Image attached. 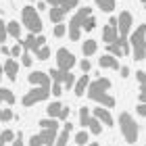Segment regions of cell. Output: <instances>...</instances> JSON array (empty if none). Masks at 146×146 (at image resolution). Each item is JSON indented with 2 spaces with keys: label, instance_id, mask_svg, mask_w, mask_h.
I'll return each mask as SVG.
<instances>
[{
  "label": "cell",
  "instance_id": "obj_42",
  "mask_svg": "<svg viewBox=\"0 0 146 146\" xmlns=\"http://www.w3.org/2000/svg\"><path fill=\"white\" fill-rule=\"evenodd\" d=\"M67 117H69V107H65V104H63V109H61V115H58V119H61V121H65Z\"/></svg>",
  "mask_w": 146,
  "mask_h": 146
},
{
  "label": "cell",
  "instance_id": "obj_9",
  "mask_svg": "<svg viewBox=\"0 0 146 146\" xmlns=\"http://www.w3.org/2000/svg\"><path fill=\"white\" fill-rule=\"evenodd\" d=\"M19 44H21V48L25 50H31V52H38L42 46H46V38L44 36H36V34H29L25 40H19Z\"/></svg>",
  "mask_w": 146,
  "mask_h": 146
},
{
  "label": "cell",
  "instance_id": "obj_29",
  "mask_svg": "<svg viewBox=\"0 0 146 146\" xmlns=\"http://www.w3.org/2000/svg\"><path fill=\"white\" fill-rule=\"evenodd\" d=\"M50 79L52 82H56V84H63V79H65V73L67 71H61V69H50Z\"/></svg>",
  "mask_w": 146,
  "mask_h": 146
},
{
  "label": "cell",
  "instance_id": "obj_23",
  "mask_svg": "<svg viewBox=\"0 0 146 146\" xmlns=\"http://www.w3.org/2000/svg\"><path fill=\"white\" fill-rule=\"evenodd\" d=\"M40 127L42 129H58V119H54V117L40 119Z\"/></svg>",
  "mask_w": 146,
  "mask_h": 146
},
{
  "label": "cell",
  "instance_id": "obj_48",
  "mask_svg": "<svg viewBox=\"0 0 146 146\" xmlns=\"http://www.w3.org/2000/svg\"><path fill=\"white\" fill-rule=\"evenodd\" d=\"M2 54H6V56L11 54V48H9V46H4V44H2Z\"/></svg>",
  "mask_w": 146,
  "mask_h": 146
},
{
  "label": "cell",
  "instance_id": "obj_20",
  "mask_svg": "<svg viewBox=\"0 0 146 146\" xmlns=\"http://www.w3.org/2000/svg\"><path fill=\"white\" fill-rule=\"evenodd\" d=\"M6 34L13 38H21V23L19 21H9L6 23Z\"/></svg>",
  "mask_w": 146,
  "mask_h": 146
},
{
  "label": "cell",
  "instance_id": "obj_50",
  "mask_svg": "<svg viewBox=\"0 0 146 146\" xmlns=\"http://www.w3.org/2000/svg\"><path fill=\"white\" fill-rule=\"evenodd\" d=\"M86 146H98V144L96 142H90V144H86Z\"/></svg>",
  "mask_w": 146,
  "mask_h": 146
},
{
  "label": "cell",
  "instance_id": "obj_45",
  "mask_svg": "<svg viewBox=\"0 0 146 146\" xmlns=\"http://www.w3.org/2000/svg\"><path fill=\"white\" fill-rule=\"evenodd\" d=\"M23 67H31V56L29 54H23Z\"/></svg>",
  "mask_w": 146,
  "mask_h": 146
},
{
  "label": "cell",
  "instance_id": "obj_24",
  "mask_svg": "<svg viewBox=\"0 0 146 146\" xmlns=\"http://www.w3.org/2000/svg\"><path fill=\"white\" fill-rule=\"evenodd\" d=\"M90 109L88 107H82L79 109V125H82V127H88L90 125Z\"/></svg>",
  "mask_w": 146,
  "mask_h": 146
},
{
  "label": "cell",
  "instance_id": "obj_44",
  "mask_svg": "<svg viewBox=\"0 0 146 146\" xmlns=\"http://www.w3.org/2000/svg\"><path fill=\"white\" fill-rule=\"evenodd\" d=\"M136 109H138V113H140L142 117H146V104H144V102H140V104H138Z\"/></svg>",
  "mask_w": 146,
  "mask_h": 146
},
{
  "label": "cell",
  "instance_id": "obj_31",
  "mask_svg": "<svg viewBox=\"0 0 146 146\" xmlns=\"http://www.w3.org/2000/svg\"><path fill=\"white\" fill-rule=\"evenodd\" d=\"M15 140V131H11V129H4L2 134H0V146H4L6 142H13Z\"/></svg>",
  "mask_w": 146,
  "mask_h": 146
},
{
  "label": "cell",
  "instance_id": "obj_55",
  "mask_svg": "<svg viewBox=\"0 0 146 146\" xmlns=\"http://www.w3.org/2000/svg\"><path fill=\"white\" fill-rule=\"evenodd\" d=\"M0 117H2V111H0Z\"/></svg>",
  "mask_w": 146,
  "mask_h": 146
},
{
  "label": "cell",
  "instance_id": "obj_14",
  "mask_svg": "<svg viewBox=\"0 0 146 146\" xmlns=\"http://www.w3.org/2000/svg\"><path fill=\"white\" fill-rule=\"evenodd\" d=\"M17 71H19V63L13 61V58H9V61L4 63V73H6V77H9L11 82L17 79Z\"/></svg>",
  "mask_w": 146,
  "mask_h": 146
},
{
  "label": "cell",
  "instance_id": "obj_25",
  "mask_svg": "<svg viewBox=\"0 0 146 146\" xmlns=\"http://www.w3.org/2000/svg\"><path fill=\"white\" fill-rule=\"evenodd\" d=\"M61 109H63V104L58 102V100H54L52 104H48V117L58 119V115H61Z\"/></svg>",
  "mask_w": 146,
  "mask_h": 146
},
{
  "label": "cell",
  "instance_id": "obj_30",
  "mask_svg": "<svg viewBox=\"0 0 146 146\" xmlns=\"http://www.w3.org/2000/svg\"><path fill=\"white\" fill-rule=\"evenodd\" d=\"M77 4H79V0H61V9L65 11V13H69V11H73V9H77Z\"/></svg>",
  "mask_w": 146,
  "mask_h": 146
},
{
  "label": "cell",
  "instance_id": "obj_16",
  "mask_svg": "<svg viewBox=\"0 0 146 146\" xmlns=\"http://www.w3.org/2000/svg\"><path fill=\"white\" fill-rule=\"evenodd\" d=\"M69 134H71V123H65V127L61 129V134H58L56 140H54V146H67V142H69Z\"/></svg>",
  "mask_w": 146,
  "mask_h": 146
},
{
  "label": "cell",
  "instance_id": "obj_22",
  "mask_svg": "<svg viewBox=\"0 0 146 146\" xmlns=\"http://www.w3.org/2000/svg\"><path fill=\"white\" fill-rule=\"evenodd\" d=\"M96 48H98L96 40H86L84 46H82V52H84V56H92L96 52Z\"/></svg>",
  "mask_w": 146,
  "mask_h": 146
},
{
  "label": "cell",
  "instance_id": "obj_3",
  "mask_svg": "<svg viewBox=\"0 0 146 146\" xmlns=\"http://www.w3.org/2000/svg\"><path fill=\"white\" fill-rule=\"evenodd\" d=\"M21 19H23V25L27 27L31 34H38V31H42V19L38 15V9L36 6H23L21 11Z\"/></svg>",
  "mask_w": 146,
  "mask_h": 146
},
{
  "label": "cell",
  "instance_id": "obj_10",
  "mask_svg": "<svg viewBox=\"0 0 146 146\" xmlns=\"http://www.w3.org/2000/svg\"><path fill=\"white\" fill-rule=\"evenodd\" d=\"M111 88V79H107V77H98V79H94V82H90V86H88V96L92 98L94 94H104Z\"/></svg>",
  "mask_w": 146,
  "mask_h": 146
},
{
  "label": "cell",
  "instance_id": "obj_36",
  "mask_svg": "<svg viewBox=\"0 0 146 146\" xmlns=\"http://www.w3.org/2000/svg\"><path fill=\"white\" fill-rule=\"evenodd\" d=\"M94 27H96V19L92 17V15H90V17H86V21H84V29H86V31H92Z\"/></svg>",
  "mask_w": 146,
  "mask_h": 146
},
{
  "label": "cell",
  "instance_id": "obj_18",
  "mask_svg": "<svg viewBox=\"0 0 146 146\" xmlns=\"http://www.w3.org/2000/svg\"><path fill=\"white\" fill-rule=\"evenodd\" d=\"M90 100H96L98 104H102V107H115V98L109 96L107 92H104V94H94Z\"/></svg>",
  "mask_w": 146,
  "mask_h": 146
},
{
  "label": "cell",
  "instance_id": "obj_12",
  "mask_svg": "<svg viewBox=\"0 0 146 146\" xmlns=\"http://www.w3.org/2000/svg\"><path fill=\"white\" fill-rule=\"evenodd\" d=\"M29 82L34 86H40V88H50V75L42 71H34L29 73Z\"/></svg>",
  "mask_w": 146,
  "mask_h": 146
},
{
  "label": "cell",
  "instance_id": "obj_2",
  "mask_svg": "<svg viewBox=\"0 0 146 146\" xmlns=\"http://www.w3.org/2000/svg\"><path fill=\"white\" fill-rule=\"evenodd\" d=\"M119 127H121V134L125 138V142L134 144L138 140V131H140V127H138V123L134 121V117H131L129 113H121V115H119Z\"/></svg>",
  "mask_w": 146,
  "mask_h": 146
},
{
  "label": "cell",
  "instance_id": "obj_19",
  "mask_svg": "<svg viewBox=\"0 0 146 146\" xmlns=\"http://www.w3.org/2000/svg\"><path fill=\"white\" fill-rule=\"evenodd\" d=\"M136 77H138V84H140V102L146 104V71H138Z\"/></svg>",
  "mask_w": 146,
  "mask_h": 146
},
{
  "label": "cell",
  "instance_id": "obj_17",
  "mask_svg": "<svg viewBox=\"0 0 146 146\" xmlns=\"http://www.w3.org/2000/svg\"><path fill=\"white\" fill-rule=\"evenodd\" d=\"M88 86H90V75H82L75 82V96H84L86 90H88Z\"/></svg>",
  "mask_w": 146,
  "mask_h": 146
},
{
  "label": "cell",
  "instance_id": "obj_13",
  "mask_svg": "<svg viewBox=\"0 0 146 146\" xmlns=\"http://www.w3.org/2000/svg\"><path fill=\"white\" fill-rule=\"evenodd\" d=\"M94 117H96L100 123H104L107 127H111V125H113V115H111L107 109H102V107H96V109H94Z\"/></svg>",
  "mask_w": 146,
  "mask_h": 146
},
{
  "label": "cell",
  "instance_id": "obj_43",
  "mask_svg": "<svg viewBox=\"0 0 146 146\" xmlns=\"http://www.w3.org/2000/svg\"><path fill=\"white\" fill-rule=\"evenodd\" d=\"M11 54H13V56H19V54H21V44L13 46V48H11Z\"/></svg>",
  "mask_w": 146,
  "mask_h": 146
},
{
  "label": "cell",
  "instance_id": "obj_11",
  "mask_svg": "<svg viewBox=\"0 0 146 146\" xmlns=\"http://www.w3.org/2000/svg\"><path fill=\"white\" fill-rule=\"evenodd\" d=\"M117 38H119V31H117V17H111L109 23H107V27L102 29V40H104V44H113V42H117Z\"/></svg>",
  "mask_w": 146,
  "mask_h": 146
},
{
  "label": "cell",
  "instance_id": "obj_54",
  "mask_svg": "<svg viewBox=\"0 0 146 146\" xmlns=\"http://www.w3.org/2000/svg\"><path fill=\"white\" fill-rule=\"evenodd\" d=\"M0 79H2V73H0Z\"/></svg>",
  "mask_w": 146,
  "mask_h": 146
},
{
  "label": "cell",
  "instance_id": "obj_5",
  "mask_svg": "<svg viewBox=\"0 0 146 146\" xmlns=\"http://www.w3.org/2000/svg\"><path fill=\"white\" fill-rule=\"evenodd\" d=\"M48 96H50V88H40V86H36L34 90H29L27 94L23 96V107H34L36 102H42Z\"/></svg>",
  "mask_w": 146,
  "mask_h": 146
},
{
  "label": "cell",
  "instance_id": "obj_28",
  "mask_svg": "<svg viewBox=\"0 0 146 146\" xmlns=\"http://www.w3.org/2000/svg\"><path fill=\"white\" fill-rule=\"evenodd\" d=\"M88 129H90V131H92L94 136H98V134L102 131V123L98 121L96 117H92V119H90V125H88Z\"/></svg>",
  "mask_w": 146,
  "mask_h": 146
},
{
  "label": "cell",
  "instance_id": "obj_40",
  "mask_svg": "<svg viewBox=\"0 0 146 146\" xmlns=\"http://www.w3.org/2000/svg\"><path fill=\"white\" fill-rule=\"evenodd\" d=\"M11 119H13V111H11V109L2 111V117H0V121H11Z\"/></svg>",
  "mask_w": 146,
  "mask_h": 146
},
{
  "label": "cell",
  "instance_id": "obj_26",
  "mask_svg": "<svg viewBox=\"0 0 146 146\" xmlns=\"http://www.w3.org/2000/svg\"><path fill=\"white\" fill-rule=\"evenodd\" d=\"M107 52H109V54H113V56H125V54H123V48H121L117 42L107 44Z\"/></svg>",
  "mask_w": 146,
  "mask_h": 146
},
{
  "label": "cell",
  "instance_id": "obj_46",
  "mask_svg": "<svg viewBox=\"0 0 146 146\" xmlns=\"http://www.w3.org/2000/svg\"><path fill=\"white\" fill-rule=\"evenodd\" d=\"M13 146H23V134H19L17 140H13Z\"/></svg>",
  "mask_w": 146,
  "mask_h": 146
},
{
  "label": "cell",
  "instance_id": "obj_34",
  "mask_svg": "<svg viewBox=\"0 0 146 146\" xmlns=\"http://www.w3.org/2000/svg\"><path fill=\"white\" fill-rule=\"evenodd\" d=\"M88 142H90V134L88 131H79V134L75 136V144L77 146H86Z\"/></svg>",
  "mask_w": 146,
  "mask_h": 146
},
{
  "label": "cell",
  "instance_id": "obj_47",
  "mask_svg": "<svg viewBox=\"0 0 146 146\" xmlns=\"http://www.w3.org/2000/svg\"><path fill=\"white\" fill-rule=\"evenodd\" d=\"M46 4H50V6H58V4H61V0H46Z\"/></svg>",
  "mask_w": 146,
  "mask_h": 146
},
{
  "label": "cell",
  "instance_id": "obj_38",
  "mask_svg": "<svg viewBox=\"0 0 146 146\" xmlns=\"http://www.w3.org/2000/svg\"><path fill=\"white\" fill-rule=\"evenodd\" d=\"M65 34H67V27H65L63 23H56V25H54V36H56V38H63Z\"/></svg>",
  "mask_w": 146,
  "mask_h": 146
},
{
  "label": "cell",
  "instance_id": "obj_4",
  "mask_svg": "<svg viewBox=\"0 0 146 146\" xmlns=\"http://www.w3.org/2000/svg\"><path fill=\"white\" fill-rule=\"evenodd\" d=\"M92 15V11H90V6H84V9H79L75 15H73L71 19V23H69V38L75 42V40H79V36H82V29H84V21H86V17H90Z\"/></svg>",
  "mask_w": 146,
  "mask_h": 146
},
{
  "label": "cell",
  "instance_id": "obj_1",
  "mask_svg": "<svg viewBox=\"0 0 146 146\" xmlns=\"http://www.w3.org/2000/svg\"><path fill=\"white\" fill-rule=\"evenodd\" d=\"M129 46H131V54L136 61L146 58V25H140L129 38Z\"/></svg>",
  "mask_w": 146,
  "mask_h": 146
},
{
  "label": "cell",
  "instance_id": "obj_53",
  "mask_svg": "<svg viewBox=\"0 0 146 146\" xmlns=\"http://www.w3.org/2000/svg\"><path fill=\"white\" fill-rule=\"evenodd\" d=\"M46 146H54V144H46Z\"/></svg>",
  "mask_w": 146,
  "mask_h": 146
},
{
  "label": "cell",
  "instance_id": "obj_41",
  "mask_svg": "<svg viewBox=\"0 0 146 146\" xmlns=\"http://www.w3.org/2000/svg\"><path fill=\"white\" fill-rule=\"evenodd\" d=\"M79 67H82V71H84V73H88V71L92 69V65H90V61H88V58H84V61L79 63Z\"/></svg>",
  "mask_w": 146,
  "mask_h": 146
},
{
  "label": "cell",
  "instance_id": "obj_33",
  "mask_svg": "<svg viewBox=\"0 0 146 146\" xmlns=\"http://www.w3.org/2000/svg\"><path fill=\"white\" fill-rule=\"evenodd\" d=\"M75 82H77V79L73 77V73H69V71H67V73H65V79H63V90H71Z\"/></svg>",
  "mask_w": 146,
  "mask_h": 146
},
{
  "label": "cell",
  "instance_id": "obj_37",
  "mask_svg": "<svg viewBox=\"0 0 146 146\" xmlns=\"http://www.w3.org/2000/svg\"><path fill=\"white\" fill-rule=\"evenodd\" d=\"M50 94H54V96L58 98V96L63 94V84H56V82H54V84L50 86Z\"/></svg>",
  "mask_w": 146,
  "mask_h": 146
},
{
  "label": "cell",
  "instance_id": "obj_52",
  "mask_svg": "<svg viewBox=\"0 0 146 146\" xmlns=\"http://www.w3.org/2000/svg\"><path fill=\"white\" fill-rule=\"evenodd\" d=\"M140 2H142V4H146V0H140Z\"/></svg>",
  "mask_w": 146,
  "mask_h": 146
},
{
  "label": "cell",
  "instance_id": "obj_21",
  "mask_svg": "<svg viewBox=\"0 0 146 146\" xmlns=\"http://www.w3.org/2000/svg\"><path fill=\"white\" fill-rule=\"evenodd\" d=\"M65 15H67V13H65L61 6H50V21H54V23H61L63 19H65Z\"/></svg>",
  "mask_w": 146,
  "mask_h": 146
},
{
  "label": "cell",
  "instance_id": "obj_39",
  "mask_svg": "<svg viewBox=\"0 0 146 146\" xmlns=\"http://www.w3.org/2000/svg\"><path fill=\"white\" fill-rule=\"evenodd\" d=\"M6 36H9V34H6V23L0 19V44L6 42Z\"/></svg>",
  "mask_w": 146,
  "mask_h": 146
},
{
  "label": "cell",
  "instance_id": "obj_7",
  "mask_svg": "<svg viewBox=\"0 0 146 146\" xmlns=\"http://www.w3.org/2000/svg\"><path fill=\"white\" fill-rule=\"evenodd\" d=\"M73 65H75V56L67 48H58L56 50V67L61 71H71Z\"/></svg>",
  "mask_w": 146,
  "mask_h": 146
},
{
  "label": "cell",
  "instance_id": "obj_49",
  "mask_svg": "<svg viewBox=\"0 0 146 146\" xmlns=\"http://www.w3.org/2000/svg\"><path fill=\"white\" fill-rule=\"evenodd\" d=\"M127 75H129V69L123 67V69H121V77H127Z\"/></svg>",
  "mask_w": 146,
  "mask_h": 146
},
{
  "label": "cell",
  "instance_id": "obj_27",
  "mask_svg": "<svg viewBox=\"0 0 146 146\" xmlns=\"http://www.w3.org/2000/svg\"><path fill=\"white\" fill-rule=\"evenodd\" d=\"M0 102L13 104V102H15V94H13L11 90H2V88H0Z\"/></svg>",
  "mask_w": 146,
  "mask_h": 146
},
{
  "label": "cell",
  "instance_id": "obj_15",
  "mask_svg": "<svg viewBox=\"0 0 146 146\" xmlns=\"http://www.w3.org/2000/svg\"><path fill=\"white\" fill-rule=\"evenodd\" d=\"M100 67L102 69H119V61H117V56H113V54H104L100 56Z\"/></svg>",
  "mask_w": 146,
  "mask_h": 146
},
{
  "label": "cell",
  "instance_id": "obj_32",
  "mask_svg": "<svg viewBox=\"0 0 146 146\" xmlns=\"http://www.w3.org/2000/svg\"><path fill=\"white\" fill-rule=\"evenodd\" d=\"M96 4L100 6L104 13H111L113 9H115V0H96Z\"/></svg>",
  "mask_w": 146,
  "mask_h": 146
},
{
  "label": "cell",
  "instance_id": "obj_8",
  "mask_svg": "<svg viewBox=\"0 0 146 146\" xmlns=\"http://www.w3.org/2000/svg\"><path fill=\"white\" fill-rule=\"evenodd\" d=\"M131 21H134V17H131V13L123 11L121 15L117 17V31H119V40H127V34L131 29Z\"/></svg>",
  "mask_w": 146,
  "mask_h": 146
},
{
  "label": "cell",
  "instance_id": "obj_35",
  "mask_svg": "<svg viewBox=\"0 0 146 146\" xmlns=\"http://www.w3.org/2000/svg\"><path fill=\"white\" fill-rule=\"evenodd\" d=\"M36 56L40 58V61H46V58H50V48H48V46H42V48L36 52Z\"/></svg>",
  "mask_w": 146,
  "mask_h": 146
},
{
  "label": "cell",
  "instance_id": "obj_51",
  "mask_svg": "<svg viewBox=\"0 0 146 146\" xmlns=\"http://www.w3.org/2000/svg\"><path fill=\"white\" fill-rule=\"evenodd\" d=\"M2 71H4V65H0V73H2Z\"/></svg>",
  "mask_w": 146,
  "mask_h": 146
},
{
  "label": "cell",
  "instance_id": "obj_6",
  "mask_svg": "<svg viewBox=\"0 0 146 146\" xmlns=\"http://www.w3.org/2000/svg\"><path fill=\"white\" fill-rule=\"evenodd\" d=\"M56 131L58 129H44L40 134L29 138V146H46V144H54L56 140Z\"/></svg>",
  "mask_w": 146,
  "mask_h": 146
}]
</instances>
